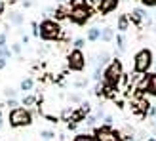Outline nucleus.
I'll list each match as a JSON object with an SVG mask.
<instances>
[{
	"label": "nucleus",
	"instance_id": "a211bd4d",
	"mask_svg": "<svg viewBox=\"0 0 156 141\" xmlns=\"http://www.w3.org/2000/svg\"><path fill=\"white\" fill-rule=\"evenodd\" d=\"M38 103V97L36 96H33V93H27V96H23V99H21V105L23 107H33V105H36Z\"/></svg>",
	"mask_w": 156,
	"mask_h": 141
},
{
	"label": "nucleus",
	"instance_id": "9d476101",
	"mask_svg": "<svg viewBox=\"0 0 156 141\" xmlns=\"http://www.w3.org/2000/svg\"><path fill=\"white\" fill-rule=\"evenodd\" d=\"M118 6H120V0H99L95 8L101 15H108L118 10Z\"/></svg>",
	"mask_w": 156,
	"mask_h": 141
},
{
	"label": "nucleus",
	"instance_id": "ddd939ff",
	"mask_svg": "<svg viewBox=\"0 0 156 141\" xmlns=\"http://www.w3.org/2000/svg\"><path fill=\"white\" fill-rule=\"evenodd\" d=\"M111 53L108 52H101V53H97V59H95V67H99V69H105L108 63H111Z\"/></svg>",
	"mask_w": 156,
	"mask_h": 141
},
{
	"label": "nucleus",
	"instance_id": "412c9836",
	"mask_svg": "<svg viewBox=\"0 0 156 141\" xmlns=\"http://www.w3.org/2000/svg\"><path fill=\"white\" fill-rule=\"evenodd\" d=\"M116 48H118V52H124V50H126V36H124V34H118V36H116Z\"/></svg>",
	"mask_w": 156,
	"mask_h": 141
},
{
	"label": "nucleus",
	"instance_id": "20e7f679",
	"mask_svg": "<svg viewBox=\"0 0 156 141\" xmlns=\"http://www.w3.org/2000/svg\"><path fill=\"white\" fill-rule=\"evenodd\" d=\"M33 111L27 107H17L12 109L8 113V122H10V128H27L33 124Z\"/></svg>",
	"mask_w": 156,
	"mask_h": 141
},
{
	"label": "nucleus",
	"instance_id": "9b49d317",
	"mask_svg": "<svg viewBox=\"0 0 156 141\" xmlns=\"http://www.w3.org/2000/svg\"><path fill=\"white\" fill-rule=\"evenodd\" d=\"M147 96L156 97V70L147 74Z\"/></svg>",
	"mask_w": 156,
	"mask_h": 141
},
{
	"label": "nucleus",
	"instance_id": "a19ab883",
	"mask_svg": "<svg viewBox=\"0 0 156 141\" xmlns=\"http://www.w3.org/2000/svg\"><path fill=\"white\" fill-rule=\"evenodd\" d=\"M147 141H156V137H147Z\"/></svg>",
	"mask_w": 156,
	"mask_h": 141
},
{
	"label": "nucleus",
	"instance_id": "2f4dec72",
	"mask_svg": "<svg viewBox=\"0 0 156 141\" xmlns=\"http://www.w3.org/2000/svg\"><path fill=\"white\" fill-rule=\"evenodd\" d=\"M143 8H156V0H141Z\"/></svg>",
	"mask_w": 156,
	"mask_h": 141
},
{
	"label": "nucleus",
	"instance_id": "37998d69",
	"mask_svg": "<svg viewBox=\"0 0 156 141\" xmlns=\"http://www.w3.org/2000/svg\"><path fill=\"white\" fill-rule=\"evenodd\" d=\"M154 33H156V29H154Z\"/></svg>",
	"mask_w": 156,
	"mask_h": 141
},
{
	"label": "nucleus",
	"instance_id": "79ce46f5",
	"mask_svg": "<svg viewBox=\"0 0 156 141\" xmlns=\"http://www.w3.org/2000/svg\"><path fill=\"white\" fill-rule=\"evenodd\" d=\"M0 126H2V113H0Z\"/></svg>",
	"mask_w": 156,
	"mask_h": 141
},
{
	"label": "nucleus",
	"instance_id": "4468645a",
	"mask_svg": "<svg viewBox=\"0 0 156 141\" xmlns=\"http://www.w3.org/2000/svg\"><path fill=\"white\" fill-rule=\"evenodd\" d=\"M8 17H10V23H12V25H15L17 29L23 25V21H25V17H23V13L15 12V10H12L10 13H8Z\"/></svg>",
	"mask_w": 156,
	"mask_h": 141
},
{
	"label": "nucleus",
	"instance_id": "e433bc0d",
	"mask_svg": "<svg viewBox=\"0 0 156 141\" xmlns=\"http://www.w3.org/2000/svg\"><path fill=\"white\" fill-rule=\"evenodd\" d=\"M147 116H149V118H154V116H156V107H151V111H149Z\"/></svg>",
	"mask_w": 156,
	"mask_h": 141
},
{
	"label": "nucleus",
	"instance_id": "72a5a7b5",
	"mask_svg": "<svg viewBox=\"0 0 156 141\" xmlns=\"http://www.w3.org/2000/svg\"><path fill=\"white\" fill-rule=\"evenodd\" d=\"M112 122H114V120H112V116H111V114H107L105 118H103V126H112Z\"/></svg>",
	"mask_w": 156,
	"mask_h": 141
},
{
	"label": "nucleus",
	"instance_id": "f3484780",
	"mask_svg": "<svg viewBox=\"0 0 156 141\" xmlns=\"http://www.w3.org/2000/svg\"><path fill=\"white\" fill-rule=\"evenodd\" d=\"M86 38H88L90 42H97L101 38V29L99 27H90L88 33H86Z\"/></svg>",
	"mask_w": 156,
	"mask_h": 141
},
{
	"label": "nucleus",
	"instance_id": "7c9ffc66",
	"mask_svg": "<svg viewBox=\"0 0 156 141\" xmlns=\"http://www.w3.org/2000/svg\"><path fill=\"white\" fill-rule=\"evenodd\" d=\"M69 101H71V103H82V97L78 96V93H71V96H69Z\"/></svg>",
	"mask_w": 156,
	"mask_h": 141
},
{
	"label": "nucleus",
	"instance_id": "f704fd0d",
	"mask_svg": "<svg viewBox=\"0 0 156 141\" xmlns=\"http://www.w3.org/2000/svg\"><path fill=\"white\" fill-rule=\"evenodd\" d=\"M4 46H8V44H6V34L2 33L0 34V48H4Z\"/></svg>",
	"mask_w": 156,
	"mask_h": 141
},
{
	"label": "nucleus",
	"instance_id": "aec40b11",
	"mask_svg": "<svg viewBox=\"0 0 156 141\" xmlns=\"http://www.w3.org/2000/svg\"><path fill=\"white\" fill-rule=\"evenodd\" d=\"M67 4L71 10H76V8H84V6H90V0H67Z\"/></svg>",
	"mask_w": 156,
	"mask_h": 141
},
{
	"label": "nucleus",
	"instance_id": "dca6fc26",
	"mask_svg": "<svg viewBox=\"0 0 156 141\" xmlns=\"http://www.w3.org/2000/svg\"><path fill=\"white\" fill-rule=\"evenodd\" d=\"M101 42H111L114 40V29L112 27H103L101 29V38H99Z\"/></svg>",
	"mask_w": 156,
	"mask_h": 141
},
{
	"label": "nucleus",
	"instance_id": "a878e982",
	"mask_svg": "<svg viewBox=\"0 0 156 141\" xmlns=\"http://www.w3.org/2000/svg\"><path fill=\"white\" fill-rule=\"evenodd\" d=\"M84 44H86V38H82V36H80V38H76V40L73 42L74 50H82V48H84Z\"/></svg>",
	"mask_w": 156,
	"mask_h": 141
},
{
	"label": "nucleus",
	"instance_id": "39448f33",
	"mask_svg": "<svg viewBox=\"0 0 156 141\" xmlns=\"http://www.w3.org/2000/svg\"><path fill=\"white\" fill-rule=\"evenodd\" d=\"M86 56L82 50H71L67 56V69L69 70H74V73H82L86 69Z\"/></svg>",
	"mask_w": 156,
	"mask_h": 141
},
{
	"label": "nucleus",
	"instance_id": "473e14b6",
	"mask_svg": "<svg viewBox=\"0 0 156 141\" xmlns=\"http://www.w3.org/2000/svg\"><path fill=\"white\" fill-rule=\"evenodd\" d=\"M86 84H88V80H84V78H80V80H76V82H73L74 88H86Z\"/></svg>",
	"mask_w": 156,
	"mask_h": 141
},
{
	"label": "nucleus",
	"instance_id": "cd10ccee",
	"mask_svg": "<svg viewBox=\"0 0 156 141\" xmlns=\"http://www.w3.org/2000/svg\"><path fill=\"white\" fill-rule=\"evenodd\" d=\"M93 80H95V82H99L101 80V78H103V69H99V67H95V70H93Z\"/></svg>",
	"mask_w": 156,
	"mask_h": 141
},
{
	"label": "nucleus",
	"instance_id": "f03ea898",
	"mask_svg": "<svg viewBox=\"0 0 156 141\" xmlns=\"http://www.w3.org/2000/svg\"><path fill=\"white\" fill-rule=\"evenodd\" d=\"M38 31H40V38L44 42H53V40H59L61 36H65L61 23L55 21V19H50V17H46V19L40 21Z\"/></svg>",
	"mask_w": 156,
	"mask_h": 141
},
{
	"label": "nucleus",
	"instance_id": "4be33fe9",
	"mask_svg": "<svg viewBox=\"0 0 156 141\" xmlns=\"http://www.w3.org/2000/svg\"><path fill=\"white\" fill-rule=\"evenodd\" d=\"M40 137L44 141H51L53 137H55V132L53 130H40Z\"/></svg>",
	"mask_w": 156,
	"mask_h": 141
},
{
	"label": "nucleus",
	"instance_id": "ea45409f",
	"mask_svg": "<svg viewBox=\"0 0 156 141\" xmlns=\"http://www.w3.org/2000/svg\"><path fill=\"white\" fill-rule=\"evenodd\" d=\"M6 63H8V61H6L4 57H0V70H2V69L6 67Z\"/></svg>",
	"mask_w": 156,
	"mask_h": 141
},
{
	"label": "nucleus",
	"instance_id": "bb28decb",
	"mask_svg": "<svg viewBox=\"0 0 156 141\" xmlns=\"http://www.w3.org/2000/svg\"><path fill=\"white\" fill-rule=\"evenodd\" d=\"M6 107H8V111L17 109V107H19V101H17V99H8V101H6Z\"/></svg>",
	"mask_w": 156,
	"mask_h": 141
},
{
	"label": "nucleus",
	"instance_id": "393cba45",
	"mask_svg": "<svg viewBox=\"0 0 156 141\" xmlns=\"http://www.w3.org/2000/svg\"><path fill=\"white\" fill-rule=\"evenodd\" d=\"M4 96L8 99H15V96H17V90H13V88H4Z\"/></svg>",
	"mask_w": 156,
	"mask_h": 141
},
{
	"label": "nucleus",
	"instance_id": "6ab92c4d",
	"mask_svg": "<svg viewBox=\"0 0 156 141\" xmlns=\"http://www.w3.org/2000/svg\"><path fill=\"white\" fill-rule=\"evenodd\" d=\"M73 141H97L93 134H88V132H80V134L73 136Z\"/></svg>",
	"mask_w": 156,
	"mask_h": 141
},
{
	"label": "nucleus",
	"instance_id": "5701e85b",
	"mask_svg": "<svg viewBox=\"0 0 156 141\" xmlns=\"http://www.w3.org/2000/svg\"><path fill=\"white\" fill-rule=\"evenodd\" d=\"M0 57H4L6 61L12 59V50L8 48V46H4V48H0Z\"/></svg>",
	"mask_w": 156,
	"mask_h": 141
},
{
	"label": "nucleus",
	"instance_id": "f257e3e1",
	"mask_svg": "<svg viewBox=\"0 0 156 141\" xmlns=\"http://www.w3.org/2000/svg\"><path fill=\"white\" fill-rule=\"evenodd\" d=\"M124 65L120 59H112L105 69H103V84H107L108 88H112L118 92L120 84H122V78H124Z\"/></svg>",
	"mask_w": 156,
	"mask_h": 141
},
{
	"label": "nucleus",
	"instance_id": "f8f14e48",
	"mask_svg": "<svg viewBox=\"0 0 156 141\" xmlns=\"http://www.w3.org/2000/svg\"><path fill=\"white\" fill-rule=\"evenodd\" d=\"M129 25L131 23H129V15L128 13H120L118 17H116V29L120 31V34L126 33V31L129 29Z\"/></svg>",
	"mask_w": 156,
	"mask_h": 141
},
{
	"label": "nucleus",
	"instance_id": "2eb2a0df",
	"mask_svg": "<svg viewBox=\"0 0 156 141\" xmlns=\"http://www.w3.org/2000/svg\"><path fill=\"white\" fill-rule=\"evenodd\" d=\"M19 90H21L23 93H29V92H33V90H34V80H33L30 76L23 78V80L19 82Z\"/></svg>",
	"mask_w": 156,
	"mask_h": 141
},
{
	"label": "nucleus",
	"instance_id": "c9c22d12",
	"mask_svg": "<svg viewBox=\"0 0 156 141\" xmlns=\"http://www.w3.org/2000/svg\"><path fill=\"white\" fill-rule=\"evenodd\" d=\"M29 40H30V38H29V34H25V33H23V34H21V44H29Z\"/></svg>",
	"mask_w": 156,
	"mask_h": 141
},
{
	"label": "nucleus",
	"instance_id": "b1692460",
	"mask_svg": "<svg viewBox=\"0 0 156 141\" xmlns=\"http://www.w3.org/2000/svg\"><path fill=\"white\" fill-rule=\"evenodd\" d=\"M21 42H13L12 46H10V50H12V53H15V56H21Z\"/></svg>",
	"mask_w": 156,
	"mask_h": 141
},
{
	"label": "nucleus",
	"instance_id": "0eeeda50",
	"mask_svg": "<svg viewBox=\"0 0 156 141\" xmlns=\"http://www.w3.org/2000/svg\"><path fill=\"white\" fill-rule=\"evenodd\" d=\"M91 13H93L91 6L76 8V10H71V13H69V21L74 23V25H78V27H82V25H86V23L91 19Z\"/></svg>",
	"mask_w": 156,
	"mask_h": 141
},
{
	"label": "nucleus",
	"instance_id": "1a4fd4ad",
	"mask_svg": "<svg viewBox=\"0 0 156 141\" xmlns=\"http://www.w3.org/2000/svg\"><path fill=\"white\" fill-rule=\"evenodd\" d=\"M129 107H131V113H133V114H137V116H147L152 105L149 103V99H147L145 96H135V97H131Z\"/></svg>",
	"mask_w": 156,
	"mask_h": 141
},
{
	"label": "nucleus",
	"instance_id": "c756f323",
	"mask_svg": "<svg viewBox=\"0 0 156 141\" xmlns=\"http://www.w3.org/2000/svg\"><path fill=\"white\" fill-rule=\"evenodd\" d=\"M84 122H86V126H95V122H97V116H95V114H90V116H88V118H86Z\"/></svg>",
	"mask_w": 156,
	"mask_h": 141
},
{
	"label": "nucleus",
	"instance_id": "6e6552de",
	"mask_svg": "<svg viewBox=\"0 0 156 141\" xmlns=\"http://www.w3.org/2000/svg\"><path fill=\"white\" fill-rule=\"evenodd\" d=\"M128 15H129V23L137 29H141L143 25H147V27L152 25V19L149 17V13H147L145 8H133Z\"/></svg>",
	"mask_w": 156,
	"mask_h": 141
},
{
	"label": "nucleus",
	"instance_id": "c85d7f7f",
	"mask_svg": "<svg viewBox=\"0 0 156 141\" xmlns=\"http://www.w3.org/2000/svg\"><path fill=\"white\" fill-rule=\"evenodd\" d=\"M30 29H33V36L34 38H40V31H38V23L36 21H30Z\"/></svg>",
	"mask_w": 156,
	"mask_h": 141
},
{
	"label": "nucleus",
	"instance_id": "7ed1b4c3",
	"mask_svg": "<svg viewBox=\"0 0 156 141\" xmlns=\"http://www.w3.org/2000/svg\"><path fill=\"white\" fill-rule=\"evenodd\" d=\"M154 65V53L151 48H141L133 56V73L135 74H149Z\"/></svg>",
	"mask_w": 156,
	"mask_h": 141
},
{
	"label": "nucleus",
	"instance_id": "4c0bfd02",
	"mask_svg": "<svg viewBox=\"0 0 156 141\" xmlns=\"http://www.w3.org/2000/svg\"><path fill=\"white\" fill-rule=\"evenodd\" d=\"M67 128L71 130V132H74V130L78 128V124H74V122H69V124H67Z\"/></svg>",
	"mask_w": 156,
	"mask_h": 141
},
{
	"label": "nucleus",
	"instance_id": "423d86ee",
	"mask_svg": "<svg viewBox=\"0 0 156 141\" xmlns=\"http://www.w3.org/2000/svg\"><path fill=\"white\" fill-rule=\"evenodd\" d=\"M93 136L97 141H124L120 132H116L112 126H103V124L93 128Z\"/></svg>",
	"mask_w": 156,
	"mask_h": 141
},
{
	"label": "nucleus",
	"instance_id": "58836bf2",
	"mask_svg": "<svg viewBox=\"0 0 156 141\" xmlns=\"http://www.w3.org/2000/svg\"><path fill=\"white\" fill-rule=\"evenodd\" d=\"M23 8H30V6H33V0H23Z\"/></svg>",
	"mask_w": 156,
	"mask_h": 141
}]
</instances>
